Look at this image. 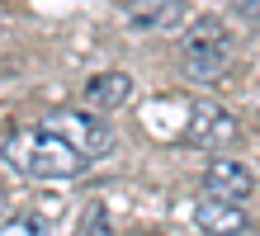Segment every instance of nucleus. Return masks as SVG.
Returning <instances> with one entry per match:
<instances>
[{
	"mask_svg": "<svg viewBox=\"0 0 260 236\" xmlns=\"http://www.w3.org/2000/svg\"><path fill=\"white\" fill-rule=\"evenodd\" d=\"M232 57H237V38L227 33V24L213 19V14H204L185 33V43H180V61H185V71L194 81H218V76H227Z\"/></svg>",
	"mask_w": 260,
	"mask_h": 236,
	"instance_id": "f03ea898",
	"label": "nucleus"
},
{
	"mask_svg": "<svg viewBox=\"0 0 260 236\" xmlns=\"http://www.w3.org/2000/svg\"><path fill=\"white\" fill-rule=\"evenodd\" d=\"M0 236H48V217L38 213H14L0 222Z\"/></svg>",
	"mask_w": 260,
	"mask_h": 236,
	"instance_id": "1a4fd4ad",
	"label": "nucleus"
},
{
	"mask_svg": "<svg viewBox=\"0 0 260 236\" xmlns=\"http://www.w3.org/2000/svg\"><path fill=\"white\" fill-rule=\"evenodd\" d=\"M133 99V76L123 71H104L85 81V109H118Z\"/></svg>",
	"mask_w": 260,
	"mask_h": 236,
	"instance_id": "6e6552de",
	"label": "nucleus"
},
{
	"mask_svg": "<svg viewBox=\"0 0 260 236\" xmlns=\"http://www.w3.org/2000/svg\"><path fill=\"white\" fill-rule=\"evenodd\" d=\"M128 28L137 33H156V28H180L189 19V5L185 0H128Z\"/></svg>",
	"mask_w": 260,
	"mask_h": 236,
	"instance_id": "423d86ee",
	"label": "nucleus"
},
{
	"mask_svg": "<svg viewBox=\"0 0 260 236\" xmlns=\"http://www.w3.org/2000/svg\"><path fill=\"white\" fill-rule=\"evenodd\" d=\"M10 198H14V175L0 165V213H10Z\"/></svg>",
	"mask_w": 260,
	"mask_h": 236,
	"instance_id": "9b49d317",
	"label": "nucleus"
},
{
	"mask_svg": "<svg viewBox=\"0 0 260 236\" xmlns=\"http://www.w3.org/2000/svg\"><path fill=\"white\" fill-rule=\"evenodd\" d=\"M185 142H189V147H204V151H222V147H232V142H241V123L227 114V109L204 99V104H194Z\"/></svg>",
	"mask_w": 260,
	"mask_h": 236,
	"instance_id": "20e7f679",
	"label": "nucleus"
},
{
	"mask_svg": "<svg viewBox=\"0 0 260 236\" xmlns=\"http://www.w3.org/2000/svg\"><path fill=\"white\" fill-rule=\"evenodd\" d=\"M85 231H90V236H114L109 208H104V203H90V208H85Z\"/></svg>",
	"mask_w": 260,
	"mask_h": 236,
	"instance_id": "9d476101",
	"label": "nucleus"
},
{
	"mask_svg": "<svg viewBox=\"0 0 260 236\" xmlns=\"http://www.w3.org/2000/svg\"><path fill=\"white\" fill-rule=\"evenodd\" d=\"M43 128L62 137L71 151H81L85 161H100V156L114 151V128L100 118V109H52Z\"/></svg>",
	"mask_w": 260,
	"mask_h": 236,
	"instance_id": "7ed1b4c3",
	"label": "nucleus"
},
{
	"mask_svg": "<svg viewBox=\"0 0 260 236\" xmlns=\"http://www.w3.org/2000/svg\"><path fill=\"white\" fill-rule=\"evenodd\" d=\"M204 194L227 198V203H246L255 194V170L246 161H213L204 170Z\"/></svg>",
	"mask_w": 260,
	"mask_h": 236,
	"instance_id": "39448f33",
	"label": "nucleus"
},
{
	"mask_svg": "<svg viewBox=\"0 0 260 236\" xmlns=\"http://www.w3.org/2000/svg\"><path fill=\"white\" fill-rule=\"evenodd\" d=\"M5 165L24 180H76L85 175V156L71 151L62 137H52L48 128H19L5 137Z\"/></svg>",
	"mask_w": 260,
	"mask_h": 236,
	"instance_id": "f257e3e1",
	"label": "nucleus"
},
{
	"mask_svg": "<svg viewBox=\"0 0 260 236\" xmlns=\"http://www.w3.org/2000/svg\"><path fill=\"white\" fill-rule=\"evenodd\" d=\"M194 222L204 227L208 236H241V231L251 227V213L241 208V203H227V198L204 194V198H199V208H194Z\"/></svg>",
	"mask_w": 260,
	"mask_h": 236,
	"instance_id": "0eeeda50",
	"label": "nucleus"
}]
</instances>
